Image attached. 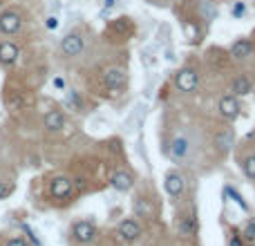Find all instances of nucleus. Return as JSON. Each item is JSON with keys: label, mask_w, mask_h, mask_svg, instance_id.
I'll return each mask as SVG.
<instances>
[{"label": "nucleus", "mask_w": 255, "mask_h": 246, "mask_svg": "<svg viewBox=\"0 0 255 246\" xmlns=\"http://www.w3.org/2000/svg\"><path fill=\"white\" fill-rule=\"evenodd\" d=\"M83 47H85V41L79 32L67 34V36L61 41V49H63L65 56H79V54L83 52Z\"/></svg>", "instance_id": "obj_1"}, {"label": "nucleus", "mask_w": 255, "mask_h": 246, "mask_svg": "<svg viewBox=\"0 0 255 246\" xmlns=\"http://www.w3.org/2000/svg\"><path fill=\"white\" fill-rule=\"evenodd\" d=\"M72 188H74L72 179H67V177H54L49 181V195L54 199H67L72 195Z\"/></svg>", "instance_id": "obj_2"}, {"label": "nucleus", "mask_w": 255, "mask_h": 246, "mask_svg": "<svg viewBox=\"0 0 255 246\" xmlns=\"http://www.w3.org/2000/svg\"><path fill=\"white\" fill-rule=\"evenodd\" d=\"M72 235H74L76 242H81V244H87V242L94 240L96 228H94V224H92V222L81 220V222H76V224H74V228H72Z\"/></svg>", "instance_id": "obj_3"}, {"label": "nucleus", "mask_w": 255, "mask_h": 246, "mask_svg": "<svg viewBox=\"0 0 255 246\" xmlns=\"http://www.w3.org/2000/svg\"><path fill=\"white\" fill-rule=\"evenodd\" d=\"M197 83H199V76H197L195 69L186 67L177 74V88H179V92H195Z\"/></svg>", "instance_id": "obj_4"}, {"label": "nucleus", "mask_w": 255, "mask_h": 246, "mask_svg": "<svg viewBox=\"0 0 255 246\" xmlns=\"http://www.w3.org/2000/svg\"><path fill=\"white\" fill-rule=\"evenodd\" d=\"M21 25H22V21L16 11H2L0 14V32L7 34V36L16 34L21 29Z\"/></svg>", "instance_id": "obj_5"}, {"label": "nucleus", "mask_w": 255, "mask_h": 246, "mask_svg": "<svg viewBox=\"0 0 255 246\" xmlns=\"http://www.w3.org/2000/svg\"><path fill=\"white\" fill-rule=\"evenodd\" d=\"M219 114L224 116V119L229 121H235L239 116V103H237V96L233 94H226L219 99Z\"/></svg>", "instance_id": "obj_6"}, {"label": "nucleus", "mask_w": 255, "mask_h": 246, "mask_svg": "<svg viewBox=\"0 0 255 246\" xmlns=\"http://www.w3.org/2000/svg\"><path fill=\"white\" fill-rule=\"evenodd\" d=\"M184 177H181L179 173H166L164 177V190L170 195V197H179L181 193H184Z\"/></svg>", "instance_id": "obj_7"}, {"label": "nucleus", "mask_w": 255, "mask_h": 246, "mask_svg": "<svg viewBox=\"0 0 255 246\" xmlns=\"http://www.w3.org/2000/svg\"><path fill=\"white\" fill-rule=\"evenodd\" d=\"M119 235L126 242H137L141 237V224L137 220H123L119 224Z\"/></svg>", "instance_id": "obj_8"}, {"label": "nucleus", "mask_w": 255, "mask_h": 246, "mask_svg": "<svg viewBox=\"0 0 255 246\" xmlns=\"http://www.w3.org/2000/svg\"><path fill=\"white\" fill-rule=\"evenodd\" d=\"M18 45L11 41H2L0 43V65H5V67H11V65L18 61Z\"/></svg>", "instance_id": "obj_9"}, {"label": "nucleus", "mask_w": 255, "mask_h": 246, "mask_svg": "<svg viewBox=\"0 0 255 246\" xmlns=\"http://www.w3.org/2000/svg\"><path fill=\"white\" fill-rule=\"evenodd\" d=\"M103 81H106L107 88L117 92V89H121L126 85V72L121 67H110L106 72V76H103Z\"/></svg>", "instance_id": "obj_10"}, {"label": "nucleus", "mask_w": 255, "mask_h": 246, "mask_svg": "<svg viewBox=\"0 0 255 246\" xmlns=\"http://www.w3.org/2000/svg\"><path fill=\"white\" fill-rule=\"evenodd\" d=\"M132 175L128 173V170H117V173L112 175V188L119 190V193H128V190L132 188Z\"/></svg>", "instance_id": "obj_11"}, {"label": "nucleus", "mask_w": 255, "mask_h": 246, "mask_svg": "<svg viewBox=\"0 0 255 246\" xmlns=\"http://www.w3.org/2000/svg\"><path fill=\"white\" fill-rule=\"evenodd\" d=\"M45 128H47L49 132H59V130H63V126H65V114L61 110H49L47 114H45Z\"/></svg>", "instance_id": "obj_12"}, {"label": "nucleus", "mask_w": 255, "mask_h": 246, "mask_svg": "<svg viewBox=\"0 0 255 246\" xmlns=\"http://www.w3.org/2000/svg\"><path fill=\"white\" fill-rule=\"evenodd\" d=\"M251 52H253V43L249 38H239V41H235L231 45V56L233 58H246L251 56Z\"/></svg>", "instance_id": "obj_13"}, {"label": "nucleus", "mask_w": 255, "mask_h": 246, "mask_svg": "<svg viewBox=\"0 0 255 246\" xmlns=\"http://www.w3.org/2000/svg\"><path fill=\"white\" fill-rule=\"evenodd\" d=\"M233 143H235L233 130H219L217 134H215V146H217V150L229 152L231 148H233Z\"/></svg>", "instance_id": "obj_14"}, {"label": "nucleus", "mask_w": 255, "mask_h": 246, "mask_svg": "<svg viewBox=\"0 0 255 246\" xmlns=\"http://www.w3.org/2000/svg\"><path fill=\"white\" fill-rule=\"evenodd\" d=\"M179 233L186 237H192L197 235V220L192 217V215H184L179 220Z\"/></svg>", "instance_id": "obj_15"}, {"label": "nucleus", "mask_w": 255, "mask_h": 246, "mask_svg": "<svg viewBox=\"0 0 255 246\" xmlns=\"http://www.w3.org/2000/svg\"><path fill=\"white\" fill-rule=\"evenodd\" d=\"M231 92L233 96H246L251 92V81L249 76H237V79L231 83Z\"/></svg>", "instance_id": "obj_16"}, {"label": "nucleus", "mask_w": 255, "mask_h": 246, "mask_svg": "<svg viewBox=\"0 0 255 246\" xmlns=\"http://www.w3.org/2000/svg\"><path fill=\"white\" fill-rule=\"evenodd\" d=\"M170 152H172V157L181 159L188 155V141L184 139V136H177V139H172V143H170Z\"/></svg>", "instance_id": "obj_17"}, {"label": "nucleus", "mask_w": 255, "mask_h": 246, "mask_svg": "<svg viewBox=\"0 0 255 246\" xmlns=\"http://www.w3.org/2000/svg\"><path fill=\"white\" fill-rule=\"evenodd\" d=\"M134 213H137L139 217H152V204H150L146 197L134 199Z\"/></svg>", "instance_id": "obj_18"}, {"label": "nucleus", "mask_w": 255, "mask_h": 246, "mask_svg": "<svg viewBox=\"0 0 255 246\" xmlns=\"http://www.w3.org/2000/svg\"><path fill=\"white\" fill-rule=\"evenodd\" d=\"M110 29L112 32H117V34H121V36H126L130 29H132V22H130V18H117V22H112L110 25Z\"/></svg>", "instance_id": "obj_19"}, {"label": "nucleus", "mask_w": 255, "mask_h": 246, "mask_svg": "<svg viewBox=\"0 0 255 246\" xmlns=\"http://www.w3.org/2000/svg\"><path fill=\"white\" fill-rule=\"evenodd\" d=\"M224 193H226V195H231V197H233V201H235V204H237V206H242V210H249V206H246L244 197H242V195H239L235 188H231V186H226V188H224Z\"/></svg>", "instance_id": "obj_20"}, {"label": "nucleus", "mask_w": 255, "mask_h": 246, "mask_svg": "<svg viewBox=\"0 0 255 246\" xmlns=\"http://www.w3.org/2000/svg\"><path fill=\"white\" fill-rule=\"evenodd\" d=\"M242 168H244V175L249 179H255V155H251V157L244 159V163H242Z\"/></svg>", "instance_id": "obj_21"}, {"label": "nucleus", "mask_w": 255, "mask_h": 246, "mask_svg": "<svg viewBox=\"0 0 255 246\" xmlns=\"http://www.w3.org/2000/svg\"><path fill=\"white\" fill-rule=\"evenodd\" d=\"M231 14H233V18H242L246 14V5H244V2H235Z\"/></svg>", "instance_id": "obj_22"}, {"label": "nucleus", "mask_w": 255, "mask_h": 246, "mask_svg": "<svg viewBox=\"0 0 255 246\" xmlns=\"http://www.w3.org/2000/svg\"><path fill=\"white\" fill-rule=\"evenodd\" d=\"M67 103L74 105L76 110H81V99H79V94H76L74 89H72V92H67Z\"/></svg>", "instance_id": "obj_23"}, {"label": "nucleus", "mask_w": 255, "mask_h": 246, "mask_svg": "<svg viewBox=\"0 0 255 246\" xmlns=\"http://www.w3.org/2000/svg\"><path fill=\"white\" fill-rule=\"evenodd\" d=\"M244 237H246V240H251V242L255 240V222H249V224H246V228H244Z\"/></svg>", "instance_id": "obj_24"}, {"label": "nucleus", "mask_w": 255, "mask_h": 246, "mask_svg": "<svg viewBox=\"0 0 255 246\" xmlns=\"http://www.w3.org/2000/svg\"><path fill=\"white\" fill-rule=\"evenodd\" d=\"M25 230H27V235H29V242H32L34 246H41V240H38V235H36V233H34V230L29 228L27 224H25Z\"/></svg>", "instance_id": "obj_25"}, {"label": "nucleus", "mask_w": 255, "mask_h": 246, "mask_svg": "<svg viewBox=\"0 0 255 246\" xmlns=\"http://www.w3.org/2000/svg\"><path fill=\"white\" fill-rule=\"evenodd\" d=\"M5 246H29V244H27L22 237H11V240H7Z\"/></svg>", "instance_id": "obj_26"}, {"label": "nucleus", "mask_w": 255, "mask_h": 246, "mask_svg": "<svg viewBox=\"0 0 255 246\" xmlns=\"http://www.w3.org/2000/svg\"><path fill=\"white\" fill-rule=\"evenodd\" d=\"M117 7V0H103V7H101V14H107L110 9Z\"/></svg>", "instance_id": "obj_27"}, {"label": "nucleus", "mask_w": 255, "mask_h": 246, "mask_svg": "<svg viewBox=\"0 0 255 246\" xmlns=\"http://www.w3.org/2000/svg\"><path fill=\"white\" fill-rule=\"evenodd\" d=\"M9 193H11V186H9V183H2V181H0V199H5Z\"/></svg>", "instance_id": "obj_28"}, {"label": "nucleus", "mask_w": 255, "mask_h": 246, "mask_svg": "<svg viewBox=\"0 0 255 246\" xmlns=\"http://www.w3.org/2000/svg\"><path fill=\"white\" fill-rule=\"evenodd\" d=\"M45 25H47V29H56V27H59V18H56V16H49L47 21H45Z\"/></svg>", "instance_id": "obj_29"}, {"label": "nucleus", "mask_w": 255, "mask_h": 246, "mask_svg": "<svg viewBox=\"0 0 255 246\" xmlns=\"http://www.w3.org/2000/svg\"><path fill=\"white\" fill-rule=\"evenodd\" d=\"M54 88H56V89H65V79L56 76V79H54Z\"/></svg>", "instance_id": "obj_30"}, {"label": "nucleus", "mask_w": 255, "mask_h": 246, "mask_svg": "<svg viewBox=\"0 0 255 246\" xmlns=\"http://www.w3.org/2000/svg\"><path fill=\"white\" fill-rule=\"evenodd\" d=\"M229 246H242V237H239V235H233V237H231V244Z\"/></svg>", "instance_id": "obj_31"}, {"label": "nucleus", "mask_w": 255, "mask_h": 246, "mask_svg": "<svg viewBox=\"0 0 255 246\" xmlns=\"http://www.w3.org/2000/svg\"><path fill=\"white\" fill-rule=\"evenodd\" d=\"M249 246H253V244H249Z\"/></svg>", "instance_id": "obj_32"}, {"label": "nucleus", "mask_w": 255, "mask_h": 246, "mask_svg": "<svg viewBox=\"0 0 255 246\" xmlns=\"http://www.w3.org/2000/svg\"><path fill=\"white\" fill-rule=\"evenodd\" d=\"M253 38H255V34H253Z\"/></svg>", "instance_id": "obj_33"}]
</instances>
